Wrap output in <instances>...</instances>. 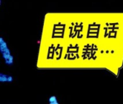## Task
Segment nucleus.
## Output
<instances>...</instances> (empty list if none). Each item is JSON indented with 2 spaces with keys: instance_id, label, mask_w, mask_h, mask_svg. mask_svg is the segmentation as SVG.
Returning a JSON list of instances; mask_svg holds the SVG:
<instances>
[{
  "instance_id": "obj_1",
  "label": "nucleus",
  "mask_w": 123,
  "mask_h": 104,
  "mask_svg": "<svg viewBox=\"0 0 123 104\" xmlns=\"http://www.w3.org/2000/svg\"><path fill=\"white\" fill-rule=\"evenodd\" d=\"M0 51L4 61V63L8 66H12L14 64V57L11 54L10 49L3 38H0Z\"/></svg>"
},
{
  "instance_id": "obj_2",
  "label": "nucleus",
  "mask_w": 123,
  "mask_h": 104,
  "mask_svg": "<svg viewBox=\"0 0 123 104\" xmlns=\"http://www.w3.org/2000/svg\"><path fill=\"white\" fill-rule=\"evenodd\" d=\"M13 77L11 75H5L3 73L0 74V82L1 83H12L13 82Z\"/></svg>"
},
{
  "instance_id": "obj_3",
  "label": "nucleus",
  "mask_w": 123,
  "mask_h": 104,
  "mask_svg": "<svg viewBox=\"0 0 123 104\" xmlns=\"http://www.w3.org/2000/svg\"><path fill=\"white\" fill-rule=\"evenodd\" d=\"M49 104H58V99L55 96H50L49 98Z\"/></svg>"
}]
</instances>
